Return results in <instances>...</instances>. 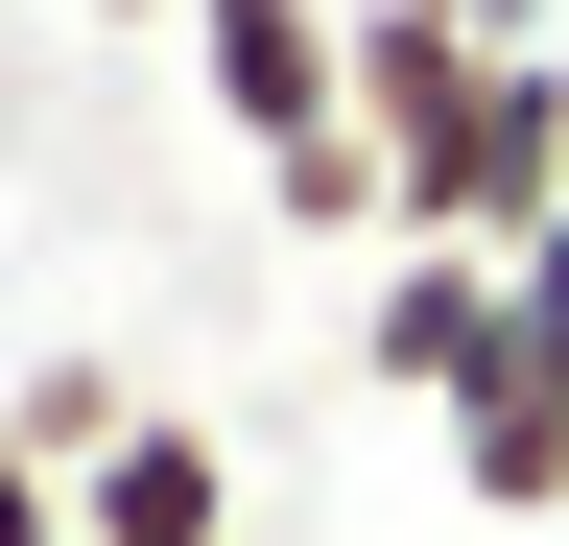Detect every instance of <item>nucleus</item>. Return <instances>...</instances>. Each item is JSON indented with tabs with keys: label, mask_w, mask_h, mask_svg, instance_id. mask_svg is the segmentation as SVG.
<instances>
[{
	"label": "nucleus",
	"mask_w": 569,
	"mask_h": 546,
	"mask_svg": "<svg viewBox=\"0 0 569 546\" xmlns=\"http://www.w3.org/2000/svg\"><path fill=\"white\" fill-rule=\"evenodd\" d=\"M498 286H522V332H569V190H546V238L498 261Z\"/></svg>",
	"instance_id": "obj_8"
},
{
	"label": "nucleus",
	"mask_w": 569,
	"mask_h": 546,
	"mask_svg": "<svg viewBox=\"0 0 569 546\" xmlns=\"http://www.w3.org/2000/svg\"><path fill=\"white\" fill-rule=\"evenodd\" d=\"M261 215H284V238H403V215H380V143H356V119L261 167Z\"/></svg>",
	"instance_id": "obj_6"
},
{
	"label": "nucleus",
	"mask_w": 569,
	"mask_h": 546,
	"mask_svg": "<svg viewBox=\"0 0 569 546\" xmlns=\"http://www.w3.org/2000/svg\"><path fill=\"white\" fill-rule=\"evenodd\" d=\"M119 24H190V0H119Z\"/></svg>",
	"instance_id": "obj_10"
},
{
	"label": "nucleus",
	"mask_w": 569,
	"mask_h": 546,
	"mask_svg": "<svg viewBox=\"0 0 569 546\" xmlns=\"http://www.w3.org/2000/svg\"><path fill=\"white\" fill-rule=\"evenodd\" d=\"M190 72H213V119L284 167V143L356 119V0H190Z\"/></svg>",
	"instance_id": "obj_1"
},
{
	"label": "nucleus",
	"mask_w": 569,
	"mask_h": 546,
	"mask_svg": "<svg viewBox=\"0 0 569 546\" xmlns=\"http://www.w3.org/2000/svg\"><path fill=\"white\" fill-rule=\"evenodd\" d=\"M119 428H142V380H119V357H48L24 404H0V451H48V475H96Z\"/></svg>",
	"instance_id": "obj_5"
},
{
	"label": "nucleus",
	"mask_w": 569,
	"mask_h": 546,
	"mask_svg": "<svg viewBox=\"0 0 569 546\" xmlns=\"http://www.w3.org/2000/svg\"><path fill=\"white\" fill-rule=\"evenodd\" d=\"M427 24H475V48H546V0H427Z\"/></svg>",
	"instance_id": "obj_9"
},
{
	"label": "nucleus",
	"mask_w": 569,
	"mask_h": 546,
	"mask_svg": "<svg viewBox=\"0 0 569 546\" xmlns=\"http://www.w3.org/2000/svg\"><path fill=\"white\" fill-rule=\"evenodd\" d=\"M522 332V286L498 261H427V238H380V286H356V380L380 404H475V357Z\"/></svg>",
	"instance_id": "obj_2"
},
{
	"label": "nucleus",
	"mask_w": 569,
	"mask_h": 546,
	"mask_svg": "<svg viewBox=\"0 0 569 546\" xmlns=\"http://www.w3.org/2000/svg\"><path fill=\"white\" fill-rule=\"evenodd\" d=\"M71 546H238V451H213L190 404H142V428L71 475Z\"/></svg>",
	"instance_id": "obj_4"
},
{
	"label": "nucleus",
	"mask_w": 569,
	"mask_h": 546,
	"mask_svg": "<svg viewBox=\"0 0 569 546\" xmlns=\"http://www.w3.org/2000/svg\"><path fill=\"white\" fill-rule=\"evenodd\" d=\"M451 499H475V523H569V332H498V357H475Z\"/></svg>",
	"instance_id": "obj_3"
},
{
	"label": "nucleus",
	"mask_w": 569,
	"mask_h": 546,
	"mask_svg": "<svg viewBox=\"0 0 569 546\" xmlns=\"http://www.w3.org/2000/svg\"><path fill=\"white\" fill-rule=\"evenodd\" d=\"M0 546H71V475L48 451H0Z\"/></svg>",
	"instance_id": "obj_7"
}]
</instances>
